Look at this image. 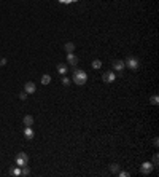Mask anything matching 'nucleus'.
Segmentation results:
<instances>
[{"mask_svg":"<svg viewBox=\"0 0 159 177\" xmlns=\"http://www.w3.org/2000/svg\"><path fill=\"white\" fill-rule=\"evenodd\" d=\"M88 81V73L85 70H81V69H75L73 70V83L75 85H85V83Z\"/></svg>","mask_w":159,"mask_h":177,"instance_id":"1","label":"nucleus"},{"mask_svg":"<svg viewBox=\"0 0 159 177\" xmlns=\"http://www.w3.org/2000/svg\"><path fill=\"white\" fill-rule=\"evenodd\" d=\"M124 66H126V67H129L130 70H137V69H138V66H140V62H138V59H137V58H134V56H129V58L124 61Z\"/></svg>","mask_w":159,"mask_h":177,"instance_id":"2","label":"nucleus"},{"mask_svg":"<svg viewBox=\"0 0 159 177\" xmlns=\"http://www.w3.org/2000/svg\"><path fill=\"white\" fill-rule=\"evenodd\" d=\"M27 163H29V156H27V153L21 152V153L16 155V166L22 167V166H27Z\"/></svg>","mask_w":159,"mask_h":177,"instance_id":"3","label":"nucleus"},{"mask_svg":"<svg viewBox=\"0 0 159 177\" xmlns=\"http://www.w3.org/2000/svg\"><path fill=\"white\" fill-rule=\"evenodd\" d=\"M153 169H154V166H153V163H149V161H145L142 166H140V172L145 174V175H148Z\"/></svg>","mask_w":159,"mask_h":177,"instance_id":"4","label":"nucleus"},{"mask_svg":"<svg viewBox=\"0 0 159 177\" xmlns=\"http://www.w3.org/2000/svg\"><path fill=\"white\" fill-rule=\"evenodd\" d=\"M102 80H104L105 83H113L115 80H116V75L111 70H108V72H105L104 75H102Z\"/></svg>","mask_w":159,"mask_h":177,"instance_id":"5","label":"nucleus"},{"mask_svg":"<svg viewBox=\"0 0 159 177\" xmlns=\"http://www.w3.org/2000/svg\"><path fill=\"white\" fill-rule=\"evenodd\" d=\"M24 91L27 93V94H34V93L37 91V86H35V83H34V81H27L26 85H24Z\"/></svg>","mask_w":159,"mask_h":177,"instance_id":"6","label":"nucleus"},{"mask_svg":"<svg viewBox=\"0 0 159 177\" xmlns=\"http://www.w3.org/2000/svg\"><path fill=\"white\" fill-rule=\"evenodd\" d=\"M111 67H113L115 70H118V72H121L126 66H124V61H121V59H115L113 62H111Z\"/></svg>","mask_w":159,"mask_h":177,"instance_id":"7","label":"nucleus"},{"mask_svg":"<svg viewBox=\"0 0 159 177\" xmlns=\"http://www.w3.org/2000/svg\"><path fill=\"white\" fill-rule=\"evenodd\" d=\"M34 129H32V126H26L24 128V137L27 139V141H32V139H34Z\"/></svg>","mask_w":159,"mask_h":177,"instance_id":"8","label":"nucleus"},{"mask_svg":"<svg viewBox=\"0 0 159 177\" xmlns=\"http://www.w3.org/2000/svg\"><path fill=\"white\" fill-rule=\"evenodd\" d=\"M67 62L72 64V66L75 67V66L78 64V58H77V56H75L73 53H69V54H67Z\"/></svg>","mask_w":159,"mask_h":177,"instance_id":"9","label":"nucleus"},{"mask_svg":"<svg viewBox=\"0 0 159 177\" xmlns=\"http://www.w3.org/2000/svg\"><path fill=\"white\" fill-rule=\"evenodd\" d=\"M22 123H24V126H32L34 125V117L32 115H26L22 118Z\"/></svg>","mask_w":159,"mask_h":177,"instance_id":"10","label":"nucleus"},{"mask_svg":"<svg viewBox=\"0 0 159 177\" xmlns=\"http://www.w3.org/2000/svg\"><path fill=\"white\" fill-rule=\"evenodd\" d=\"M58 73L59 75H65V73H67V66H65V64H58Z\"/></svg>","mask_w":159,"mask_h":177,"instance_id":"11","label":"nucleus"},{"mask_svg":"<svg viewBox=\"0 0 159 177\" xmlns=\"http://www.w3.org/2000/svg\"><path fill=\"white\" fill-rule=\"evenodd\" d=\"M64 50L67 51V53H73V51H75V43H72V42H69V43H65V46H64Z\"/></svg>","mask_w":159,"mask_h":177,"instance_id":"12","label":"nucleus"},{"mask_svg":"<svg viewBox=\"0 0 159 177\" xmlns=\"http://www.w3.org/2000/svg\"><path fill=\"white\" fill-rule=\"evenodd\" d=\"M110 172H111V174H118V172H119V164L111 163V164H110Z\"/></svg>","mask_w":159,"mask_h":177,"instance_id":"13","label":"nucleus"},{"mask_svg":"<svg viewBox=\"0 0 159 177\" xmlns=\"http://www.w3.org/2000/svg\"><path fill=\"white\" fill-rule=\"evenodd\" d=\"M48 83H51V75L45 73V75L42 77V85H48Z\"/></svg>","mask_w":159,"mask_h":177,"instance_id":"14","label":"nucleus"},{"mask_svg":"<svg viewBox=\"0 0 159 177\" xmlns=\"http://www.w3.org/2000/svg\"><path fill=\"white\" fill-rule=\"evenodd\" d=\"M10 174L14 175V177H19V175H21V167H19V166H18V167H13V169L10 171Z\"/></svg>","mask_w":159,"mask_h":177,"instance_id":"15","label":"nucleus"},{"mask_svg":"<svg viewBox=\"0 0 159 177\" xmlns=\"http://www.w3.org/2000/svg\"><path fill=\"white\" fill-rule=\"evenodd\" d=\"M91 66H92V69H100L102 67V62H100V59H94L91 62Z\"/></svg>","mask_w":159,"mask_h":177,"instance_id":"16","label":"nucleus"},{"mask_svg":"<svg viewBox=\"0 0 159 177\" xmlns=\"http://www.w3.org/2000/svg\"><path fill=\"white\" fill-rule=\"evenodd\" d=\"M149 102H151V105H157L159 104V97L156 94H153L151 97H149Z\"/></svg>","mask_w":159,"mask_h":177,"instance_id":"17","label":"nucleus"},{"mask_svg":"<svg viewBox=\"0 0 159 177\" xmlns=\"http://www.w3.org/2000/svg\"><path fill=\"white\" fill-rule=\"evenodd\" d=\"M29 174H30V169L27 166H22L21 167V175H29Z\"/></svg>","mask_w":159,"mask_h":177,"instance_id":"18","label":"nucleus"},{"mask_svg":"<svg viewBox=\"0 0 159 177\" xmlns=\"http://www.w3.org/2000/svg\"><path fill=\"white\" fill-rule=\"evenodd\" d=\"M159 164V156H157V153H154V156H153V166L156 167Z\"/></svg>","mask_w":159,"mask_h":177,"instance_id":"19","label":"nucleus"},{"mask_svg":"<svg viewBox=\"0 0 159 177\" xmlns=\"http://www.w3.org/2000/svg\"><path fill=\"white\" fill-rule=\"evenodd\" d=\"M62 83H64V86H70V83H72V81H70V78L64 77V78H62Z\"/></svg>","mask_w":159,"mask_h":177,"instance_id":"20","label":"nucleus"},{"mask_svg":"<svg viewBox=\"0 0 159 177\" xmlns=\"http://www.w3.org/2000/svg\"><path fill=\"white\" fill-rule=\"evenodd\" d=\"M27 96H29V94H27L26 91H22L21 94H19V99H21V101H26V99H27Z\"/></svg>","mask_w":159,"mask_h":177,"instance_id":"21","label":"nucleus"},{"mask_svg":"<svg viewBox=\"0 0 159 177\" xmlns=\"http://www.w3.org/2000/svg\"><path fill=\"white\" fill-rule=\"evenodd\" d=\"M118 174H119L121 177H129V172H126V171H119Z\"/></svg>","mask_w":159,"mask_h":177,"instance_id":"22","label":"nucleus"},{"mask_svg":"<svg viewBox=\"0 0 159 177\" xmlns=\"http://www.w3.org/2000/svg\"><path fill=\"white\" fill-rule=\"evenodd\" d=\"M0 66H2V67H3V66H6V59H5V58L0 59Z\"/></svg>","mask_w":159,"mask_h":177,"instance_id":"23","label":"nucleus"},{"mask_svg":"<svg viewBox=\"0 0 159 177\" xmlns=\"http://www.w3.org/2000/svg\"><path fill=\"white\" fill-rule=\"evenodd\" d=\"M153 144H154V147H157V145H159V139H157V137H154V141H153Z\"/></svg>","mask_w":159,"mask_h":177,"instance_id":"24","label":"nucleus"},{"mask_svg":"<svg viewBox=\"0 0 159 177\" xmlns=\"http://www.w3.org/2000/svg\"><path fill=\"white\" fill-rule=\"evenodd\" d=\"M73 2H77V0H73Z\"/></svg>","mask_w":159,"mask_h":177,"instance_id":"25","label":"nucleus"}]
</instances>
